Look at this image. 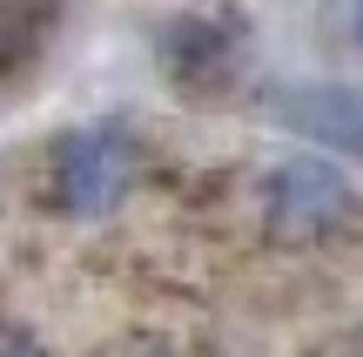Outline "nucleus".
Wrapping results in <instances>:
<instances>
[{
	"instance_id": "obj_1",
	"label": "nucleus",
	"mask_w": 363,
	"mask_h": 357,
	"mask_svg": "<svg viewBox=\"0 0 363 357\" xmlns=\"http://www.w3.org/2000/svg\"><path fill=\"white\" fill-rule=\"evenodd\" d=\"M142 175V148L121 121H88V128H67L48 155V202L74 223L121 209Z\"/></svg>"
},
{
	"instance_id": "obj_2",
	"label": "nucleus",
	"mask_w": 363,
	"mask_h": 357,
	"mask_svg": "<svg viewBox=\"0 0 363 357\" xmlns=\"http://www.w3.org/2000/svg\"><path fill=\"white\" fill-rule=\"evenodd\" d=\"M350 216V182L330 155H289L262 182V223L283 243H316Z\"/></svg>"
},
{
	"instance_id": "obj_3",
	"label": "nucleus",
	"mask_w": 363,
	"mask_h": 357,
	"mask_svg": "<svg viewBox=\"0 0 363 357\" xmlns=\"http://www.w3.org/2000/svg\"><path fill=\"white\" fill-rule=\"evenodd\" d=\"M242 48H249V21L242 13H182V21H169L155 34V54H162V67L182 81L189 94H202L208 81H222L235 61H242Z\"/></svg>"
},
{
	"instance_id": "obj_4",
	"label": "nucleus",
	"mask_w": 363,
	"mask_h": 357,
	"mask_svg": "<svg viewBox=\"0 0 363 357\" xmlns=\"http://www.w3.org/2000/svg\"><path fill=\"white\" fill-rule=\"evenodd\" d=\"M269 115L289 135H303V142L363 162V81H303V88H283L269 101Z\"/></svg>"
},
{
	"instance_id": "obj_5",
	"label": "nucleus",
	"mask_w": 363,
	"mask_h": 357,
	"mask_svg": "<svg viewBox=\"0 0 363 357\" xmlns=\"http://www.w3.org/2000/svg\"><path fill=\"white\" fill-rule=\"evenodd\" d=\"M357 48H363V0H357Z\"/></svg>"
}]
</instances>
